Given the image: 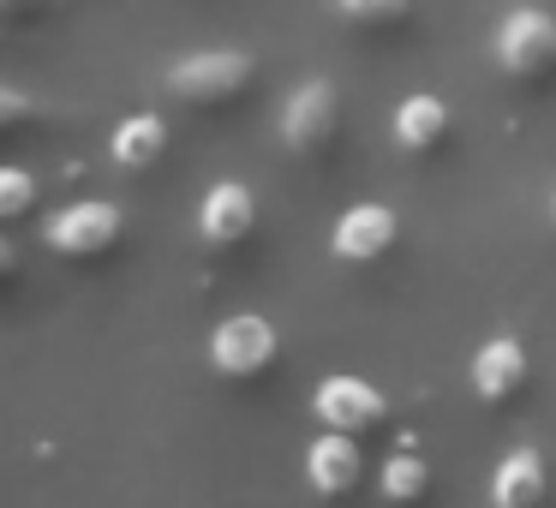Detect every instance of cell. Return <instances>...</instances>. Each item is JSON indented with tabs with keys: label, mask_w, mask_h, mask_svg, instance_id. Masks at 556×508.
Segmentation results:
<instances>
[{
	"label": "cell",
	"mask_w": 556,
	"mask_h": 508,
	"mask_svg": "<svg viewBox=\"0 0 556 508\" xmlns=\"http://www.w3.org/2000/svg\"><path fill=\"white\" fill-rule=\"evenodd\" d=\"M162 85H168V97L180 102V109H204V114L233 109V102L257 85V54H245V49H192L162 73Z\"/></svg>",
	"instance_id": "6da1fadb"
},
{
	"label": "cell",
	"mask_w": 556,
	"mask_h": 508,
	"mask_svg": "<svg viewBox=\"0 0 556 508\" xmlns=\"http://www.w3.org/2000/svg\"><path fill=\"white\" fill-rule=\"evenodd\" d=\"M121 240H126V209L109 204V198H78V204H61L42 221V245L66 264H102L109 252H121Z\"/></svg>",
	"instance_id": "7a4b0ae2"
},
{
	"label": "cell",
	"mask_w": 556,
	"mask_h": 508,
	"mask_svg": "<svg viewBox=\"0 0 556 508\" xmlns=\"http://www.w3.org/2000/svg\"><path fill=\"white\" fill-rule=\"evenodd\" d=\"M336 126H341V85L329 73H312L281 97L276 114V138L288 156H324L336 144Z\"/></svg>",
	"instance_id": "3957f363"
},
{
	"label": "cell",
	"mask_w": 556,
	"mask_h": 508,
	"mask_svg": "<svg viewBox=\"0 0 556 508\" xmlns=\"http://www.w3.org/2000/svg\"><path fill=\"white\" fill-rule=\"evenodd\" d=\"M491 61L503 66L515 85H539L556 73V13L551 7H508L503 25L491 30Z\"/></svg>",
	"instance_id": "277c9868"
},
{
	"label": "cell",
	"mask_w": 556,
	"mask_h": 508,
	"mask_svg": "<svg viewBox=\"0 0 556 508\" xmlns=\"http://www.w3.org/2000/svg\"><path fill=\"white\" fill-rule=\"evenodd\" d=\"M281 359V335L264 312H233L210 329V371L222 383H264Z\"/></svg>",
	"instance_id": "5b68a950"
},
{
	"label": "cell",
	"mask_w": 556,
	"mask_h": 508,
	"mask_svg": "<svg viewBox=\"0 0 556 508\" xmlns=\"http://www.w3.org/2000/svg\"><path fill=\"white\" fill-rule=\"evenodd\" d=\"M395 245H401V216L389 204H377V198L348 204L336 216V228H329V257H336L341 269H371V264H383Z\"/></svg>",
	"instance_id": "8992f818"
},
{
	"label": "cell",
	"mask_w": 556,
	"mask_h": 508,
	"mask_svg": "<svg viewBox=\"0 0 556 508\" xmlns=\"http://www.w3.org/2000/svg\"><path fill=\"white\" fill-rule=\"evenodd\" d=\"M312 419L329 424V431L365 436V431H377V424L389 419V395L359 371H336V377H324V383L312 389Z\"/></svg>",
	"instance_id": "52a82bcc"
},
{
	"label": "cell",
	"mask_w": 556,
	"mask_h": 508,
	"mask_svg": "<svg viewBox=\"0 0 556 508\" xmlns=\"http://www.w3.org/2000/svg\"><path fill=\"white\" fill-rule=\"evenodd\" d=\"M532 359H527V341L520 335H484L467 359V383L479 407H508V401L527 389Z\"/></svg>",
	"instance_id": "ba28073f"
},
{
	"label": "cell",
	"mask_w": 556,
	"mask_h": 508,
	"mask_svg": "<svg viewBox=\"0 0 556 508\" xmlns=\"http://www.w3.org/2000/svg\"><path fill=\"white\" fill-rule=\"evenodd\" d=\"M252 233H257V192L240 180H216L198 204V240L210 252H240Z\"/></svg>",
	"instance_id": "9c48e42d"
},
{
	"label": "cell",
	"mask_w": 556,
	"mask_h": 508,
	"mask_svg": "<svg viewBox=\"0 0 556 508\" xmlns=\"http://www.w3.org/2000/svg\"><path fill=\"white\" fill-rule=\"evenodd\" d=\"M300 467H305V484H312L317 496H353V491H359V479H365L359 436H353V431H329V424H317V436L305 443Z\"/></svg>",
	"instance_id": "30bf717a"
},
{
	"label": "cell",
	"mask_w": 556,
	"mask_h": 508,
	"mask_svg": "<svg viewBox=\"0 0 556 508\" xmlns=\"http://www.w3.org/2000/svg\"><path fill=\"white\" fill-rule=\"evenodd\" d=\"M448 126H455V109H448L443 97H431V90L401 97L395 114H389V138H395V150H407V156H431V150H443Z\"/></svg>",
	"instance_id": "8fae6325"
},
{
	"label": "cell",
	"mask_w": 556,
	"mask_h": 508,
	"mask_svg": "<svg viewBox=\"0 0 556 508\" xmlns=\"http://www.w3.org/2000/svg\"><path fill=\"white\" fill-rule=\"evenodd\" d=\"M544 491H551V472H544V455L532 443H515L491 467V503L496 508H539Z\"/></svg>",
	"instance_id": "7c38bea8"
},
{
	"label": "cell",
	"mask_w": 556,
	"mask_h": 508,
	"mask_svg": "<svg viewBox=\"0 0 556 508\" xmlns=\"http://www.w3.org/2000/svg\"><path fill=\"white\" fill-rule=\"evenodd\" d=\"M168 156V120L162 114H126L109 138V162L121 174H150Z\"/></svg>",
	"instance_id": "4fadbf2b"
},
{
	"label": "cell",
	"mask_w": 556,
	"mask_h": 508,
	"mask_svg": "<svg viewBox=\"0 0 556 508\" xmlns=\"http://www.w3.org/2000/svg\"><path fill=\"white\" fill-rule=\"evenodd\" d=\"M425 491H431V460H425L419 448H395V455L377 467V496H383V503L407 508V503H419Z\"/></svg>",
	"instance_id": "5bb4252c"
},
{
	"label": "cell",
	"mask_w": 556,
	"mask_h": 508,
	"mask_svg": "<svg viewBox=\"0 0 556 508\" xmlns=\"http://www.w3.org/2000/svg\"><path fill=\"white\" fill-rule=\"evenodd\" d=\"M49 120H61V109H54V102L25 97V90H13V85H0V138H18V132L49 126Z\"/></svg>",
	"instance_id": "9a60e30c"
},
{
	"label": "cell",
	"mask_w": 556,
	"mask_h": 508,
	"mask_svg": "<svg viewBox=\"0 0 556 508\" xmlns=\"http://www.w3.org/2000/svg\"><path fill=\"white\" fill-rule=\"evenodd\" d=\"M42 204V186L37 174L25 168H0V228H13V221H30Z\"/></svg>",
	"instance_id": "2e32d148"
},
{
	"label": "cell",
	"mask_w": 556,
	"mask_h": 508,
	"mask_svg": "<svg viewBox=\"0 0 556 508\" xmlns=\"http://www.w3.org/2000/svg\"><path fill=\"white\" fill-rule=\"evenodd\" d=\"M329 7H336V18L353 30H389L413 13V0H329Z\"/></svg>",
	"instance_id": "e0dca14e"
},
{
	"label": "cell",
	"mask_w": 556,
	"mask_h": 508,
	"mask_svg": "<svg viewBox=\"0 0 556 508\" xmlns=\"http://www.w3.org/2000/svg\"><path fill=\"white\" fill-rule=\"evenodd\" d=\"M49 13V0H0V25H30Z\"/></svg>",
	"instance_id": "ac0fdd59"
},
{
	"label": "cell",
	"mask_w": 556,
	"mask_h": 508,
	"mask_svg": "<svg viewBox=\"0 0 556 508\" xmlns=\"http://www.w3.org/2000/svg\"><path fill=\"white\" fill-rule=\"evenodd\" d=\"M13 276H18V252L7 245V233H0V288H13Z\"/></svg>",
	"instance_id": "d6986e66"
},
{
	"label": "cell",
	"mask_w": 556,
	"mask_h": 508,
	"mask_svg": "<svg viewBox=\"0 0 556 508\" xmlns=\"http://www.w3.org/2000/svg\"><path fill=\"white\" fill-rule=\"evenodd\" d=\"M551 228H556V192H551Z\"/></svg>",
	"instance_id": "ffe728a7"
}]
</instances>
